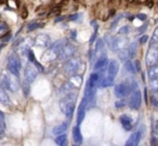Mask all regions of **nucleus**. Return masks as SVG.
I'll use <instances>...</instances> for the list:
<instances>
[{
	"label": "nucleus",
	"instance_id": "54",
	"mask_svg": "<svg viewBox=\"0 0 158 146\" xmlns=\"http://www.w3.org/2000/svg\"><path fill=\"white\" fill-rule=\"evenodd\" d=\"M144 94H145V101L147 102V91H146V89H145V91H144Z\"/></svg>",
	"mask_w": 158,
	"mask_h": 146
},
{
	"label": "nucleus",
	"instance_id": "31",
	"mask_svg": "<svg viewBox=\"0 0 158 146\" xmlns=\"http://www.w3.org/2000/svg\"><path fill=\"white\" fill-rule=\"evenodd\" d=\"M128 51H129L130 57L135 56L136 52H138V44H136V42H132V44H130L129 48H128Z\"/></svg>",
	"mask_w": 158,
	"mask_h": 146
},
{
	"label": "nucleus",
	"instance_id": "37",
	"mask_svg": "<svg viewBox=\"0 0 158 146\" xmlns=\"http://www.w3.org/2000/svg\"><path fill=\"white\" fill-rule=\"evenodd\" d=\"M60 13H61V7H54L52 9V11L49 13V16H50V18H53V16L59 15Z\"/></svg>",
	"mask_w": 158,
	"mask_h": 146
},
{
	"label": "nucleus",
	"instance_id": "41",
	"mask_svg": "<svg viewBox=\"0 0 158 146\" xmlns=\"http://www.w3.org/2000/svg\"><path fill=\"white\" fill-rule=\"evenodd\" d=\"M11 38H12L11 33H8V34H6V35L3 36L2 38H0V39L2 40L3 42H7V41H10V40H11Z\"/></svg>",
	"mask_w": 158,
	"mask_h": 146
},
{
	"label": "nucleus",
	"instance_id": "38",
	"mask_svg": "<svg viewBox=\"0 0 158 146\" xmlns=\"http://www.w3.org/2000/svg\"><path fill=\"white\" fill-rule=\"evenodd\" d=\"M152 44H158V26L154 31L153 36H152Z\"/></svg>",
	"mask_w": 158,
	"mask_h": 146
},
{
	"label": "nucleus",
	"instance_id": "24",
	"mask_svg": "<svg viewBox=\"0 0 158 146\" xmlns=\"http://www.w3.org/2000/svg\"><path fill=\"white\" fill-rule=\"evenodd\" d=\"M147 75H148L149 79L158 78V65L151 66V67L148 68V72H147Z\"/></svg>",
	"mask_w": 158,
	"mask_h": 146
},
{
	"label": "nucleus",
	"instance_id": "40",
	"mask_svg": "<svg viewBox=\"0 0 158 146\" xmlns=\"http://www.w3.org/2000/svg\"><path fill=\"white\" fill-rule=\"evenodd\" d=\"M128 33H129V27H128V26L121 27V28L119 29V31H118L119 35H127Z\"/></svg>",
	"mask_w": 158,
	"mask_h": 146
},
{
	"label": "nucleus",
	"instance_id": "33",
	"mask_svg": "<svg viewBox=\"0 0 158 146\" xmlns=\"http://www.w3.org/2000/svg\"><path fill=\"white\" fill-rule=\"evenodd\" d=\"M31 83L28 82V81H26L25 80L24 82H23V85H22V88H23V93H24V95L26 96H28L29 95V93H31Z\"/></svg>",
	"mask_w": 158,
	"mask_h": 146
},
{
	"label": "nucleus",
	"instance_id": "34",
	"mask_svg": "<svg viewBox=\"0 0 158 146\" xmlns=\"http://www.w3.org/2000/svg\"><path fill=\"white\" fill-rule=\"evenodd\" d=\"M81 18H82L81 13H76L68 16V21L69 22H81Z\"/></svg>",
	"mask_w": 158,
	"mask_h": 146
},
{
	"label": "nucleus",
	"instance_id": "52",
	"mask_svg": "<svg viewBox=\"0 0 158 146\" xmlns=\"http://www.w3.org/2000/svg\"><path fill=\"white\" fill-rule=\"evenodd\" d=\"M135 1H138L140 3H147V2H151L152 0H135Z\"/></svg>",
	"mask_w": 158,
	"mask_h": 146
},
{
	"label": "nucleus",
	"instance_id": "25",
	"mask_svg": "<svg viewBox=\"0 0 158 146\" xmlns=\"http://www.w3.org/2000/svg\"><path fill=\"white\" fill-rule=\"evenodd\" d=\"M44 23H37V22H31L29 23L28 25H27V28L26 31H28V33H31V31H36V29L38 28H41V27H44Z\"/></svg>",
	"mask_w": 158,
	"mask_h": 146
},
{
	"label": "nucleus",
	"instance_id": "55",
	"mask_svg": "<svg viewBox=\"0 0 158 146\" xmlns=\"http://www.w3.org/2000/svg\"><path fill=\"white\" fill-rule=\"evenodd\" d=\"M0 118H3V119H5V115H3V113L1 111H0Z\"/></svg>",
	"mask_w": 158,
	"mask_h": 146
},
{
	"label": "nucleus",
	"instance_id": "42",
	"mask_svg": "<svg viewBox=\"0 0 158 146\" xmlns=\"http://www.w3.org/2000/svg\"><path fill=\"white\" fill-rule=\"evenodd\" d=\"M27 15H28V10H27L26 7H23L22 8V13H21V16H22V19H26Z\"/></svg>",
	"mask_w": 158,
	"mask_h": 146
},
{
	"label": "nucleus",
	"instance_id": "12",
	"mask_svg": "<svg viewBox=\"0 0 158 146\" xmlns=\"http://www.w3.org/2000/svg\"><path fill=\"white\" fill-rule=\"evenodd\" d=\"M74 53H75V47L69 44H66L65 46L63 47V49L61 50V52H60L59 57L62 60H68L73 56Z\"/></svg>",
	"mask_w": 158,
	"mask_h": 146
},
{
	"label": "nucleus",
	"instance_id": "21",
	"mask_svg": "<svg viewBox=\"0 0 158 146\" xmlns=\"http://www.w3.org/2000/svg\"><path fill=\"white\" fill-rule=\"evenodd\" d=\"M27 56H28L29 62H31V63H33V64H35V65H36V67H37L38 69H39V70H41V72L44 69V66H42L41 64H40L39 62L37 61V59H36L35 54H34V52L31 50V49H29V50L27 51Z\"/></svg>",
	"mask_w": 158,
	"mask_h": 146
},
{
	"label": "nucleus",
	"instance_id": "44",
	"mask_svg": "<svg viewBox=\"0 0 158 146\" xmlns=\"http://www.w3.org/2000/svg\"><path fill=\"white\" fill-rule=\"evenodd\" d=\"M147 40H148V36H147V35H143L142 37L140 38V44H145L147 42Z\"/></svg>",
	"mask_w": 158,
	"mask_h": 146
},
{
	"label": "nucleus",
	"instance_id": "22",
	"mask_svg": "<svg viewBox=\"0 0 158 146\" xmlns=\"http://www.w3.org/2000/svg\"><path fill=\"white\" fill-rule=\"evenodd\" d=\"M88 80L92 87H98V86L100 85V82H101L102 77L100 76L98 73H92V74L90 75V77H89Z\"/></svg>",
	"mask_w": 158,
	"mask_h": 146
},
{
	"label": "nucleus",
	"instance_id": "43",
	"mask_svg": "<svg viewBox=\"0 0 158 146\" xmlns=\"http://www.w3.org/2000/svg\"><path fill=\"white\" fill-rule=\"evenodd\" d=\"M125 105H126L125 101H118V102L115 103V106H116V108H123Z\"/></svg>",
	"mask_w": 158,
	"mask_h": 146
},
{
	"label": "nucleus",
	"instance_id": "28",
	"mask_svg": "<svg viewBox=\"0 0 158 146\" xmlns=\"http://www.w3.org/2000/svg\"><path fill=\"white\" fill-rule=\"evenodd\" d=\"M125 83L128 86V88L130 89V91L133 92L136 90V88H138V83H136V81L134 80L133 78H128L127 80L125 81Z\"/></svg>",
	"mask_w": 158,
	"mask_h": 146
},
{
	"label": "nucleus",
	"instance_id": "47",
	"mask_svg": "<svg viewBox=\"0 0 158 146\" xmlns=\"http://www.w3.org/2000/svg\"><path fill=\"white\" fill-rule=\"evenodd\" d=\"M134 66H135V69L138 73L141 72V65H140V61H135L134 62Z\"/></svg>",
	"mask_w": 158,
	"mask_h": 146
},
{
	"label": "nucleus",
	"instance_id": "20",
	"mask_svg": "<svg viewBox=\"0 0 158 146\" xmlns=\"http://www.w3.org/2000/svg\"><path fill=\"white\" fill-rule=\"evenodd\" d=\"M114 78L115 77L110 76V75H108L107 77H104V78H102L99 87L101 88V89H105V88L112 87V86L114 85Z\"/></svg>",
	"mask_w": 158,
	"mask_h": 146
},
{
	"label": "nucleus",
	"instance_id": "8",
	"mask_svg": "<svg viewBox=\"0 0 158 146\" xmlns=\"http://www.w3.org/2000/svg\"><path fill=\"white\" fill-rule=\"evenodd\" d=\"M95 90L97 87H92L89 82V80L86 83V89H85V98H86L88 105L93 106L95 103Z\"/></svg>",
	"mask_w": 158,
	"mask_h": 146
},
{
	"label": "nucleus",
	"instance_id": "56",
	"mask_svg": "<svg viewBox=\"0 0 158 146\" xmlns=\"http://www.w3.org/2000/svg\"><path fill=\"white\" fill-rule=\"evenodd\" d=\"M157 9H158V3H157Z\"/></svg>",
	"mask_w": 158,
	"mask_h": 146
},
{
	"label": "nucleus",
	"instance_id": "19",
	"mask_svg": "<svg viewBox=\"0 0 158 146\" xmlns=\"http://www.w3.org/2000/svg\"><path fill=\"white\" fill-rule=\"evenodd\" d=\"M68 123H69V122L64 121V122H62V123L55 126L54 128H53V130H52V133H53V134H55V135H59V134L64 133L68 129Z\"/></svg>",
	"mask_w": 158,
	"mask_h": 146
},
{
	"label": "nucleus",
	"instance_id": "49",
	"mask_svg": "<svg viewBox=\"0 0 158 146\" xmlns=\"http://www.w3.org/2000/svg\"><path fill=\"white\" fill-rule=\"evenodd\" d=\"M151 145H158V140H157V137H155V136L152 137V140H151Z\"/></svg>",
	"mask_w": 158,
	"mask_h": 146
},
{
	"label": "nucleus",
	"instance_id": "51",
	"mask_svg": "<svg viewBox=\"0 0 158 146\" xmlns=\"http://www.w3.org/2000/svg\"><path fill=\"white\" fill-rule=\"evenodd\" d=\"M64 19H65V18H64V16H57V18H56V20H55V23L62 22V21H63Z\"/></svg>",
	"mask_w": 158,
	"mask_h": 146
},
{
	"label": "nucleus",
	"instance_id": "2",
	"mask_svg": "<svg viewBox=\"0 0 158 146\" xmlns=\"http://www.w3.org/2000/svg\"><path fill=\"white\" fill-rule=\"evenodd\" d=\"M60 107H61L62 111L65 114V116L70 119L74 115L75 111V95L74 94L68 93L65 98H63L60 102Z\"/></svg>",
	"mask_w": 158,
	"mask_h": 146
},
{
	"label": "nucleus",
	"instance_id": "9",
	"mask_svg": "<svg viewBox=\"0 0 158 146\" xmlns=\"http://www.w3.org/2000/svg\"><path fill=\"white\" fill-rule=\"evenodd\" d=\"M36 47H39V48H49L51 46V38L50 36H48L47 34H40L37 37L35 38V41H34Z\"/></svg>",
	"mask_w": 158,
	"mask_h": 146
},
{
	"label": "nucleus",
	"instance_id": "3",
	"mask_svg": "<svg viewBox=\"0 0 158 146\" xmlns=\"http://www.w3.org/2000/svg\"><path fill=\"white\" fill-rule=\"evenodd\" d=\"M145 62H146V65L148 67L154 66L157 64L158 62V46L156 44H153L152 47L148 49L146 53V56H145Z\"/></svg>",
	"mask_w": 158,
	"mask_h": 146
},
{
	"label": "nucleus",
	"instance_id": "36",
	"mask_svg": "<svg viewBox=\"0 0 158 146\" xmlns=\"http://www.w3.org/2000/svg\"><path fill=\"white\" fill-rule=\"evenodd\" d=\"M5 130H6V123L3 118H0V139H2V136L5 135Z\"/></svg>",
	"mask_w": 158,
	"mask_h": 146
},
{
	"label": "nucleus",
	"instance_id": "26",
	"mask_svg": "<svg viewBox=\"0 0 158 146\" xmlns=\"http://www.w3.org/2000/svg\"><path fill=\"white\" fill-rule=\"evenodd\" d=\"M55 144H57V145L60 146H63L66 144V142H67V135L64 134V133H62V134H59L56 137H55Z\"/></svg>",
	"mask_w": 158,
	"mask_h": 146
},
{
	"label": "nucleus",
	"instance_id": "45",
	"mask_svg": "<svg viewBox=\"0 0 158 146\" xmlns=\"http://www.w3.org/2000/svg\"><path fill=\"white\" fill-rule=\"evenodd\" d=\"M136 19H139L140 21H145L147 19V16H146V14H144V13H139V14H136Z\"/></svg>",
	"mask_w": 158,
	"mask_h": 146
},
{
	"label": "nucleus",
	"instance_id": "18",
	"mask_svg": "<svg viewBox=\"0 0 158 146\" xmlns=\"http://www.w3.org/2000/svg\"><path fill=\"white\" fill-rule=\"evenodd\" d=\"M119 120H120L121 126L126 131H130L132 129V119L128 115H121Z\"/></svg>",
	"mask_w": 158,
	"mask_h": 146
},
{
	"label": "nucleus",
	"instance_id": "27",
	"mask_svg": "<svg viewBox=\"0 0 158 146\" xmlns=\"http://www.w3.org/2000/svg\"><path fill=\"white\" fill-rule=\"evenodd\" d=\"M125 68H126V70H127V72L130 73V74H135V73H136L134 63L130 61V60H127V61L125 62Z\"/></svg>",
	"mask_w": 158,
	"mask_h": 146
},
{
	"label": "nucleus",
	"instance_id": "7",
	"mask_svg": "<svg viewBox=\"0 0 158 146\" xmlns=\"http://www.w3.org/2000/svg\"><path fill=\"white\" fill-rule=\"evenodd\" d=\"M129 107L131 109H139L141 107V103H142V95H141V92L139 90H135L131 93L129 98Z\"/></svg>",
	"mask_w": 158,
	"mask_h": 146
},
{
	"label": "nucleus",
	"instance_id": "11",
	"mask_svg": "<svg viewBox=\"0 0 158 146\" xmlns=\"http://www.w3.org/2000/svg\"><path fill=\"white\" fill-rule=\"evenodd\" d=\"M130 92H131V91H130V89L128 88V86L126 85L125 82L119 83V85L115 86V88H114V93L118 98H125V96H127Z\"/></svg>",
	"mask_w": 158,
	"mask_h": 146
},
{
	"label": "nucleus",
	"instance_id": "14",
	"mask_svg": "<svg viewBox=\"0 0 158 146\" xmlns=\"http://www.w3.org/2000/svg\"><path fill=\"white\" fill-rule=\"evenodd\" d=\"M126 44H127V39L125 37H114V41H113L112 50L113 51H119L121 49L125 48Z\"/></svg>",
	"mask_w": 158,
	"mask_h": 146
},
{
	"label": "nucleus",
	"instance_id": "6",
	"mask_svg": "<svg viewBox=\"0 0 158 146\" xmlns=\"http://www.w3.org/2000/svg\"><path fill=\"white\" fill-rule=\"evenodd\" d=\"M79 66H80V62L78 60H73L68 59L67 62L64 65V73L68 76H73V75H76V73L78 72Z\"/></svg>",
	"mask_w": 158,
	"mask_h": 146
},
{
	"label": "nucleus",
	"instance_id": "39",
	"mask_svg": "<svg viewBox=\"0 0 158 146\" xmlns=\"http://www.w3.org/2000/svg\"><path fill=\"white\" fill-rule=\"evenodd\" d=\"M104 40H105V42L108 44V47H110V48L112 49L113 41H114V37H112V36H110V35H106L105 38H104Z\"/></svg>",
	"mask_w": 158,
	"mask_h": 146
},
{
	"label": "nucleus",
	"instance_id": "5",
	"mask_svg": "<svg viewBox=\"0 0 158 146\" xmlns=\"http://www.w3.org/2000/svg\"><path fill=\"white\" fill-rule=\"evenodd\" d=\"M38 72H39V69L36 67L35 64H33L31 62L29 64H27V65L25 66V70H24L25 80L28 81L29 83L34 82V80L37 78Z\"/></svg>",
	"mask_w": 158,
	"mask_h": 146
},
{
	"label": "nucleus",
	"instance_id": "30",
	"mask_svg": "<svg viewBox=\"0 0 158 146\" xmlns=\"http://www.w3.org/2000/svg\"><path fill=\"white\" fill-rule=\"evenodd\" d=\"M8 33H9V25L6 22L0 21V38H2Z\"/></svg>",
	"mask_w": 158,
	"mask_h": 146
},
{
	"label": "nucleus",
	"instance_id": "50",
	"mask_svg": "<svg viewBox=\"0 0 158 146\" xmlns=\"http://www.w3.org/2000/svg\"><path fill=\"white\" fill-rule=\"evenodd\" d=\"M70 35H72V39L76 40V36H77V31H70Z\"/></svg>",
	"mask_w": 158,
	"mask_h": 146
},
{
	"label": "nucleus",
	"instance_id": "4",
	"mask_svg": "<svg viewBox=\"0 0 158 146\" xmlns=\"http://www.w3.org/2000/svg\"><path fill=\"white\" fill-rule=\"evenodd\" d=\"M7 68L11 74L19 76V74H20V69H21V62L15 54H11L9 57H8Z\"/></svg>",
	"mask_w": 158,
	"mask_h": 146
},
{
	"label": "nucleus",
	"instance_id": "35",
	"mask_svg": "<svg viewBox=\"0 0 158 146\" xmlns=\"http://www.w3.org/2000/svg\"><path fill=\"white\" fill-rule=\"evenodd\" d=\"M149 86H151V89L153 91H158V78H153L151 79V82H149Z\"/></svg>",
	"mask_w": 158,
	"mask_h": 146
},
{
	"label": "nucleus",
	"instance_id": "16",
	"mask_svg": "<svg viewBox=\"0 0 158 146\" xmlns=\"http://www.w3.org/2000/svg\"><path fill=\"white\" fill-rule=\"evenodd\" d=\"M108 65V59L106 56H101L94 64V70L97 72H102Z\"/></svg>",
	"mask_w": 158,
	"mask_h": 146
},
{
	"label": "nucleus",
	"instance_id": "10",
	"mask_svg": "<svg viewBox=\"0 0 158 146\" xmlns=\"http://www.w3.org/2000/svg\"><path fill=\"white\" fill-rule=\"evenodd\" d=\"M88 104L86 98H84L79 104L78 111H77V126H80L84 121L85 117H86V106Z\"/></svg>",
	"mask_w": 158,
	"mask_h": 146
},
{
	"label": "nucleus",
	"instance_id": "1",
	"mask_svg": "<svg viewBox=\"0 0 158 146\" xmlns=\"http://www.w3.org/2000/svg\"><path fill=\"white\" fill-rule=\"evenodd\" d=\"M1 85L6 88V89L10 90L11 92H16L20 89V80H19V76L13 75L8 70V73H3L1 76Z\"/></svg>",
	"mask_w": 158,
	"mask_h": 146
},
{
	"label": "nucleus",
	"instance_id": "32",
	"mask_svg": "<svg viewBox=\"0 0 158 146\" xmlns=\"http://www.w3.org/2000/svg\"><path fill=\"white\" fill-rule=\"evenodd\" d=\"M0 103H3V104L9 103V98H8L6 91L1 87H0Z\"/></svg>",
	"mask_w": 158,
	"mask_h": 146
},
{
	"label": "nucleus",
	"instance_id": "13",
	"mask_svg": "<svg viewBox=\"0 0 158 146\" xmlns=\"http://www.w3.org/2000/svg\"><path fill=\"white\" fill-rule=\"evenodd\" d=\"M143 135V132H142V129H140L139 131L136 132H133L131 135L129 136L128 141L126 142V145L127 146H136L139 143H140V140Z\"/></svg>",
	"mask_w": 158,
	"mask_h": 146
},
{
	"label": "nucleus",
	"instance_id": "23",
	"mask_svg": "<svg viewBox=\"0 0 158 146\" xmlns=\"http://www.w3.org/2000/svg\"><path fill=\"white\" fill-rule=\"evenodd\" d=\"M69 82L72 83L73 87L77 88V89H78V88L82 85V78H81V76H76V75H73L72 78L69 79Z\"/></svg>",
	"mask_w": 158,
	"mask_h": 146
},
{
	"label": "nucleus",
	"instance_id": "48",
	"mask_svg": "<svg viewBox=\"0 0 158 146\" xmlns=\"http://www.w3.org/2000/svg\"><path fill=\"white\" fill-rule=\"evenodd\" d=\"M119 20H120V18H117L116 20H115L114 22H113L112 24H110V29H114V28H115V26H116V25L118 24Z\"/></svg>",
	"mask_w": 158,
	"mask_h": 146
},
{
	"label": "nucleus",
	"instance_id": "29",
	"mask_svg": "<svg viewBox=\"0 0 158 146\" xmlns=\"http://www.w3.org/2000/svg\"><path fill=\"white\" fill-rule=\"evenodd\" d=\"M118 56H119V59L121 60L123 62H126L127 60H129L130 59V55H129V51H128V49H121V50H119L118 51Z\"/></svg>",
	"mask_w": 158,
	"mask_h": 146
},
{
	"label": "nucleus",
	"instance_id": "53",
	"mask_svg": "<svg viewBox=\"0 0 158 146\" xmlns=\"http://www.w3.org/2000/svg\"><path fill=\"white\" fill-rule=\"evenodd\" d=\"M154 129H155V132L158 134V120H157V121H156V123H155V128H154Z\"/></svg>",
	"mask_w": 158,
	"mask_h": 146
},
{
	"label": "nucleus",
	"instance_id": "17",
	"mask_svg": "<svg viewBox=\"0 0 158 146\" xmlns=\"http://www.w3.org/2000/svg\"><path fill=\"white\" fill-rule=\"evenodd\" d=\"M119 70V63L116 61V60H112V61L108 63V69H107V74L110 76L115 77L117 74H118Z\"/></svg>",
	"mask_w": 158,
	"mask_h": 146
},
{
	"label": "nucleus",
	"instance_id": "46",
	"mask_svg": "<svg viewBox=\"0 0 158 146\" xmlns=\"http://www.w3.org/2000/svg\"><path fill=\"white\" fill-rule=\"evenodd\" d=\"M151 104L153 105V106H155V107L158 106V101H157V98H156L155 96H151Z\"/></svg>",
	"mask_w": 158,
	"mask_h": 146
},
{
	"label": "nucleus",
	"instance_id": "15",
	"mask_svg": "<svg viewBox=\"0 0 158 146\" xmlns=\"http://www.w3.org/2000/svg\"><path fill=\"white\" fill-rule=\"evenodd\" d=\"M73 140H74L76 145H80L84 142V137H82L81 131H80L79 126H76L73 128Z\"/></svg>",
	"mask_w": 158,
	"mask_h": 146
}]
</instances>
